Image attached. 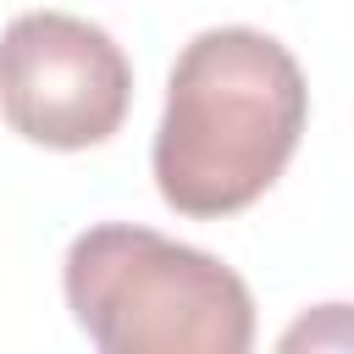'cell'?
<instances>
[{
	"mask_svg": "<svg viewBox=\"0 0 354 354\" xmlns=\"http://www.w3.org/2000/svg\"><path fill=\"white\" fill-rule=\"evenodd\" d=\"M282 348H354V310L321 304L315 315H304L282 332Z\"/></svg>",
	"mask_w": 354,
	"mask_h": 354,
	"instance_id": "obj_4",
	"label": "cell"
},
{
	"mask_svg": "<svg viewBox=\"0 0 354 354\" xmlns=\"http://www.w3.org/2000/svg\"><path fill=\"white\" fill-rule=\"evenodd\" d=\"M66 310L105 354H243L254 299L216 254L149 227L105 221L66 249Z\"/></svg>",
	"mask_w": 354,
	"mask_h": 354,
	"instance_id": "obj_2",
	"label": "cell"
},
{
	"mask_svg": "<svg viewBox=\"0 0 354 354\" xmlns=\"http://www.w3.org/2000/svg\"><path fill=\"white\" fill-rule=\"evenodd\" d=\"M133 105L122 44L66 11H22L0 33V116L44 149L105 144Z\"/></svg>",
	"mask_w": 354,
	"mask_h": 354,
	"instance_id": "obj_3",
	"label": "cell"
},
{
	"mask_svg": "<svg viewBox=\"0 0 354 354\" xmlns=\"http://www.w3.org/2000/svg\"><path fill=\"white\" fill-rule=\"evenodd\" d=\"M304 122L310 88L288 44L260 28H205L166 77L155 188L177 216H238L282 177Z\"/></svg>",
	"mask_w": 354,
	"mask_h": 354,
	"instance_id": "obj_1",
	"label": "cell"
}]
</instances>
